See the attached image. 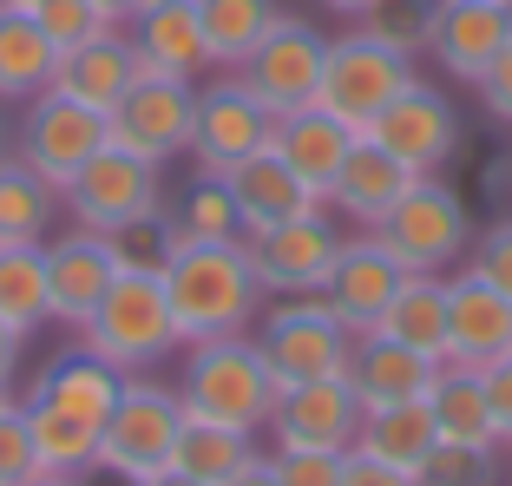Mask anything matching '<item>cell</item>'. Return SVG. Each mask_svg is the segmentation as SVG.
<instances>
[{
  "label": "cell",
  "mask_w": 512,
  "mask_h": 486,
  "mask_svg": "<svg viewBox=\"0 0 512 486\" xmlns=\"http://www.w3.org/2000/svg\"><path fill=\"white\" fill-rule=\"evenodd\" d=\"M165 303H171V316H178L184 349L256 329L263 283H256V270H250V250H243V243H184L178 237V250H171V263H165Z\"/></svg>",
  "instance_id": "6da1fadb"
},
{
  "label": "cell",
  "mask_w": 512,
  "mask_h": 486,
  "mask_svg": "<svg viewBox=\"0 0 512 486\" xmlns=\"http://www.w3.org/2000/svg\"><path fill=\"white\" fill-rule=\"evenodd\" d=\"M276 381L270 355L250 329L243 335H217V342H191L184 355V375H178V401L191 421H217V427H237V434H263L276 414Z\"/></svg>",
  "instance_id": "7a4b0ae2"
},
{
  "label": "cell",
  "mask_w": 512,
  "mask_h": 486,
  "mask_svg": "<svg viewBox=\"0 0 512 486\" xmlns=\"http://www.w3.org/2000/svg\"><path fill=\"white\" fill-rule=\"evenodd\" d=\"M73 335L92 355H106L112 368H125V375H151L171 349H184L178 316L165 303V276H145V270H119L106 303L92 309Z\"/></svg>",
  "instance_id": "3957f363"
},
{
  "label": "cell",
  "mask_w": 512,
  "mask_h": 486,
  "mask_svg": "<svg viewBox=\"0 0 512 486\" xmlns=\"http://www.w3.org/2000/svg\"><path fill=\"white\" fill-rule=\"evenodd\" d=\"M375 237L394 250V263H401L407 276H447V270L467 263L480 224H473L467 198H460L440 171H427V178H414L401 198H394V211L375 224Z\"/></svg>",
  "instance_id": "277c9868"
},
{
  "label": "cell",
  "mask_w": 512,
  "mask_h": 486,
  "mask_svg": "<svg viewBox=\"0 0 512 486\" xmlns=\"http://www.w3.org/2000/svg\"><path fill=\"white\" fill-rule=\"evenodd\" d=\"M256 342H263V355H270L283 388L348 375V355H355L348 322L335 316L322 296H276V303L263 309V322H256Z\"/></svg>",
  "instance_id": "5b68a950"
},
{
  "label": "cell",
  "mask_w": 512,
  "mask_h": 486,
  "mask_svg": "<svg viewBox=\"0 0 512 486\" xmlns=\"http://www.w3.org/2000/svg\"><path fill=\"white\" fill-rule=\"evenodd\" d=\"M414 79V66L394 53V46L368 40L362 27H348L329 40V53H322V79H316V106L329 112V119H342L348 132H362L381 119V106H388L394 92Z\"/></svg>",
  "instance_id": "8992f818"
},
{
  "label": "cell",
  "mask_w": 512,
  "mask_h": 486,
  "mask_svg": "<svg viewBox=\"0 0 512 486\" xmlns=\"http://www.w3.org/2000/svg\"><path fill=\"white\" fill-rule=\"evenodd\" d=\"M178 434H184L178 388H158V381L132 375L125 395H119V408H112L106 427H99V467L119 473V480H151V473L171 467Z\"/></svg>",
  "instance_id": "52a82bcc"
},
{
  "label": "cell",
  "mask_w": 512,
  "mask_h": 486,
  "mask_svg": "<svg viewBox=\"0 0 512 486\" xmlns=\"http://www.w3.org/2000/svg\"><path fill=\"white\" fill-rule=\"evenodd\" d=\"M112 145V125L106 112L92 106H73V99H60V92L46 86L40 99H27L20 106V132H14V158L27 171H40L53 191H66V184L79 178V171L92 165V158Z\"/></svg>",
  "instance_id": "ba28073f"
},
{
  "label": "cell",
  "mask_w": 512,
  "mask_h": 486,
  "mask_svg": "<svg viewBox=\"0 0 512 486\" xmlns=\"http://www.w3.org/2000/svg\"><path fill=\"white\" fill-rule=\"evenodd\" d=\"M60 198H66L79 230H106L112 237V230L138 224V217L165 211V165H151V158L125 152V145H106Z\"/></svg>",
  "instance_id": "9c48e42d"
},
{
  "label": "cell",
  "mask_w": 512,
  "mask_h": 486,
  "mask_svg": "<svg viewBox=\"0 0 512 486\" xmlns=\"http://www.w3.org/2000/svg\"><path fill=\"white\" fill-rule=\"evenodd\" d=\"M112 145L151 158V165H171V158H191V132H197V79H158L138 73L132 92L106 112Z\"/></svg>",
  "instance_id": "30bf717a"
},
{
  "label": "cell",
  "mask_w": 512,
  "mask_h": 486,
  "mask_svg": "<svg viewBox=\"0 0 512 486\" xmlns=\"http://www.w3.org/2000/svg\"><path fill=\"white\" fill-rule=\"evenodd\" d=\"M243 250H250V270L263 283V296H322V283L335 270V250H342V230L329 224V204H316V211L289 217V224L243 237Z\"/></svg>",
  "instance_id": "8fae6325"
},
{
  "label": "cell",
  "mask_w": 512,
  "mask_h": 486,
  "mask_svg": "<svg viewBox=\"0 0 512 486\" xmlns=\"http://www.w3.org/2000/svg\"><path fill=\"white\" fill-rule=\"evenodd\" d=\"M270 138H276V112L263 106L237 73L197 92V132H191V165L197 171L230 178V171L250 165L256 152H270Z\"/></svg>",
  "instance_id": "7c38bea8"
},
{
  "label": "cell",
  "mask_w": 512,
  "mask_h": 486,
  "mask_svg": "<svg viewBox=\"0 0 512 486\" xmlns=\"http://www.w3.org/2000/svg\"><path fill=\"white\" fill-rule=\"evenodd\" d=\"M368 138H375L388 158H401L414 178H427V171L453 165V152H460L467 132H460V112H453L447 92L427 86V79H407L388 106H381V119L368 125Z\"/></svg>",
  "instance_id": "4fadbf2b"
},
{
  "label": "cell",
  "mask_w": 512,
  "mask_h": 486,
  "mask_svg": "<svg viewBox=\"0 0 512 486\" xmlns=\"http://www.w3.org/2000/svg\"><path fill=\"white\" fill-rule=\"evenodd\" d=\"M322 53H329V33L309 27L302 14H283L270 27V40L256 46L250 60L237 66V79L263 99V106L276 112V119H289V112L316 106V79H322Z\"/></svg>",
  "instance_id": "5bb4252c"
},
{
  "label": "cell",
  "mask_w": 512,
  "mask_h": 486,
  "mask_svg": "<svg viewBox=\"0 0 512 486\" xmlns=\"http://www.w3.org/2000/svg\"><path fill=\"white\" fill-rule=\"evenodd\" d=\"M407 270L394 263V250L375 237V230H355V237H342V250H335V270L329 283H322V303L335 309V316L348 322V335L362 342V335L381 329V316H388V303L401 296Z\"/></svg>",
  "instance_id": "9a60e30c"
},
{
  "label": "cell",
  "mask_w": 512,
  "mask_h": 486,
  "mask_svg": "<svg viewBox=\"0 0 512 486\" xmlns=\"http://www.w3.org/2000/svg\"><path fill=\"white\" fill-rule=\"evenodd\" d=\"M362 434V401L348 388V375L329 381H296L276 395L270 414V441L276 447H316V454H348Z\"/></svg>",
  "instance_id": "2e32d148"
},
{
  "label": "cell",
  "mask_w": 512,
  "mask_h": 486,
  "mask_svg": "<svg viewBox=\"0 0 512 486\" xmlns=\"http://www.w3.org/2000/svg\"><path fill=\"white\" fill-rule=\"evenodd\" d=\"M119 283V257H112L106 230H66L46 243V289H53V322L79 329L92 309L106 303V289Z\"/></svg>",
  "instance_id": "e0dca14e"
},
{
  "label": "cell",
  "mask_w": 512,
  "mask_h": 486,
  "mask_svg": "<svg viewBox=\"0 0 512 486\" xmlns=\"http://www.w3.org/2000/svg\"><path fill=\"white\" fill-rule=\"evenodd\" d=\"M512 355V296H499L480 276H447V362L453 368H493Z\"/></svg>",
  "instance_id": "ac0fdd59"
},
{
  "label": "cell",
  "mask_w": 512,
  "mask_h": 486,
  "mask_svg": "<svg viewBox=\"0 0 512 486\" xmlns=\"http://www.w3.org/2000/svg\"><path fill=\"white\" fill-rule=\"evenodd\" d=\"M132 33V53H138V73H158V79H197L211 60V40H204V20H197V0H178V7H138L125 20Z\"/></svg>",
  "instance_id": "d6986e66"
},
{
  "label": "cell",
  "mask_w": 512,
  "mask_h": 486,
  "mask_svg": "<svg viewBox=\"0 0 512 486\" xmlns=\"http://www.w3.org/2000/svg\"><path fill=\"white\" fill-rule=\"evenodd\" d=\"M506 40H512V7H486V0H440L427 53H434L440 73H453V79H467V86H473V79L499 60V46H506Z\"/></svg>",
  "instance_id": "ffe728a7"
},
{
  "label": "cell",
  "mask_w": 512,
  "mask_h": 486,
  "mask_svg": "<svg viewBox=\"0 0 512 486\" xmlns=\"http://www.w3.org/2000/svg\"><path fill=\"white\" fill-rule=\"evenodd\" d=\"M132 79H138V53H132L125 27L92 33L86 46L60 53V66H53V92L73 99V106H92V112H112L132 92Z\"/></svg>",
  "instance_id": "44dd1931"
},
{
  "label": "cell",
  "mask_w": 512,
  "mask_h": 486,
  "mask_svg": "<svg viewBox=\"0 0 512 486\" xmlns=\"http://www.w3.org/2000/svg\"><path fill=\"white\" fill-rule=\"evenodd\" d=\"M355 145H362V132H348V125L329 119L322 106H302V112H289V119H276V138H270V152L283 158L322 204H329V191H335V178H342Z\"/></svg>",
  "instance_id": "7402d4cb"
},
{
  "label": "cell",
  "mask_w": 512,
  "mask_h": 486,
  "mask_svg": "<svg viewBox=\"0 0 512 486\" xmlns=\"http://www.w3.org/2000/svg\"><path fill=\"white\" fill-rule=\"evenodd\" d=\"M125 381H132L125 368H112L106 355H92L86 342H73V349H60L33 375V401H53V408L79 414V421L106 427V414L119 408V395H125Z\"/></svg>",
  "instance_id": "603a6c76"
},
{
  "label": "cell",
  "mask_w": 512,
  "mask_h": 486,
  "mask_svg": "<svg viewBox=\"0 0 512 486\" xmlns=\"http://www.w3.org/2000/svg\"><path fill=\"white\" fill-rule=\"evenodd\" d=\"M440 362H427V355L401 349L394 335H362L355 342V355H348V388H355V401L362 408H401V401H427V388H434Z\"/></svg>",
  "instance_id": "cb8c5ba5"
},
{
  "label": "cell",
  "mask_w": 512,
  "mask_h": 486,
  "mask_svg": "<svg viewBox=\"0 0 512 486\" xmlns=\"http://www.w3.org/2000/svg\"><path fill=\"white\" fill-rule=\"evenodd\" d=\"M224 184H230V198H237L243 237H256V230H270V224H289V217H302V211H316V204H322L276 152H256L250 165H237Z\"/></svg>",
  "instance_id": "d4e9b609"
},
{
  "label": "cell",
  "mask_w": 512,
  "mask_h": 486,
  "mask_svg": "<svg viewBox=\"0 0 512 486\" xmlns=\"http://www.w3.org/2000/svg\"><path fill=\"white\" fill-rule=\"evenodd\" d=\"M407 184H414V171H407L401 158H388L375 138H362V145L348 152V165H342V178H335V191H329V211L348 217L355 230H375L381 217L394 211V198H401Z\"/></svg>",
  "instance_id": "484cf974"
},
{
  "label": "cell",
  "mask_w": 512,
  "mask_h": 486,
  "mask_svg": "<svg viewBox=\"0 0 512 486\" xmlns=\"http://www.w3.org/2000/svg\"><path fill=\"white\" fill-rule=\"evenodd\" d=\"M440 447V427L427 414V401H401V408H362V434H355V454L381 460V467L421 473V460Z\"/></svg>",
  "instance_id": "4316f807"
},
{
  "label": "cell",
  "mask_w": 512,
  "mask_h": 486,
  "mask_svg": "<svg viewBox=\"0 0 512 486\" xmlns=\"http://www.w3.org/2000/svg\"><path fill=\"white\" fill-rule=\"evenodd\" d=\"M53 40L40 33L33 14H14V7H0V106H27L53 86Z\"/></svg>",
  "instance_id": "83f0119b"
},
{
  "label": "cell",
  "mask_w": 512,
  "mask_h": 486,
  "mask_svg": "<svg viewBox=\"0 0 512 486\" xmlns=\"http://www.w3.org/2000/svg\"><path fill=\"white\" fill-rule=\"evenodd\" d=\"M427 414H434L440 441L499 447V427H493V401H486V381L473 375V368H453V362H440L434 388H427Z\"/></svg>",
  "instance_id": "f1b7e54d"
},
{
  "label": "cell",
  "mask_w": 512,
  "mask_h": 486,
  "mask_svg": "<svg viewBox=\"0 0 512 486\" xmlns=\"http://www.w3.org/2000/svg\"><path fill=\"white\" fill-rule=\"evenodd\" d=\"M381 335H394L427 362H447V276H407L381 316Z\"/></svg>",
  "instance_id": "f546056e"
},
{
  "label": "cell",
  "mask_w": 512,
  "mask_h": 486,
  "mask_svg": "<svg viewBox=\"0 0 512 486\" xmlns=\"http://www.w3.org/2000/svg\"><path fill=\"white\" fill-rule=\"evenodd\" d=\"M27 427H33L40 473H53V480H86V473L99 467V427L92 421H79V414L27 395Z\"/></svg>",
  "instance_id": "4dcf8cb0"
},
{
  "label": "cell",
  "mask_w": 512,
  "mask_h": 486,
  "mask_svg": "<svg viewBox=\"0 0 512 486\" xmlns=\"http://www.w3.org/2000/svg\"><path fill=\"white\" fill-rule=\"evenodd\" d=\"M197 20H204V40H211V60L237 73L256 46L270 40L283 7L276 0H197Z\"/></svg>",
  "instance_id": "1f68e13d"
},
{
  "label": "cell",
  "mask_w": 512,
  "mask_h": 486,
  "mask_svg": "<svg viewBox=\"0 0 512 486\" xmlns=\"http://www.w3.org/2000/svg\"><path fill=\"white\" fill-rule=\"evenodd\" d=\"M0 316L20 335L53 322V289H46V243H0Z\"/></svg>",
  "instance_id": "d6a6232c"
},
{
  "label": "cell",
  "mask_w": 512,
  "mask_h": 486,
  "mask_svg": "<svg viewBox=\"0 0 512 486\" xmlns=\"http://www.w3.org/2000/svg\"><path fill=\"white\" fill-rule=\"evenodd\" d=\"M53 211H60V191L14 152H0V243H46Z\"/></svg>",
  "instance_id": "836d02e7"
},
{
  "label": "cell",
  "mask_w": 512,
  "mask_h": 486,
  "mask_svg": "<svg viewBox=\"0 0 512 486\" xmlns=\"http://www.w3.org/2000/svg\"><path fill=\"white\" fill-rule=\"evenodd\" d=\"M250 454H256V434H237V427L191 421V414H184V434H178V454H171V467L191 473V480H204V486H224Z\"/></svg>",
  "instance_id": "e575fe53"
},
{
  "label": "cell",
  "mask_w": 512,
  "mask_h": 486,
  "mask_svg": "<svg viewBox=\"0 0 512 486\" xmlns=\"http://www.w3.org/2000/svg\"><path fill=\"white\" fill-rule=\"evenodd\" d=\"M178 237L184 243H243V217H237V198H230V184L211 178V171H197L191 191L178 204Z\"/></svg>",
  "instance_id": "d590c367"
},
{
  "label": "cell",
  "mask_w": 512,
  "mask_h": 486,
  "mask_svg": "<svg viewBox=\"0 0 512 486\" xmlns=\"http://www.w3.org/2000/svg\"><path fill=\"white\" fill-rule=\"evenodd\" d=\"M434 14H440V0H368L362 14H355V27H362L368 40L394 46L401 60H414V53H427V40H434Z\"/></svg>",
  "instance_id": "8d00e7d4"
},
{
  "label": "cell",
  "mask_w": 512,
  "mask_h": 486,
  "mask_svg": "<svg viewBox=\"0 0 512 486\" xmlns=\"http://www.w3.org/2000/svg\"><path fill=\"white\" fill-rule=\"evenodd\" d=\"M414 486H499V447H467V441H440L421 460Z\"/></svg>",
  "instance_id": "74e56055"
},
{
  "label": "cell",
  "mask_w": 512,
  "mask_h": 486,
  "mask_svg": "<svg viewBox=\"0 0 512 486\" xmlns=\"http://www.w3.org/2000/svg\"><path fill=\"white\" fill-rule=\"evenodd\" d=\"M171 250H178V224H171L165 211H158V217H138V224H125V230H112V257H119V270L165 276Z\"/></svg>",
  "instance_id": "f35d334b"
},
{
  "label": "cell",
  "mask_w": 512,
  "mask_h": 486,
  "mask_svg": "<svg viewBox=\"0 0 512 486\" xmlns=\"http://www.w3.org/2000/svg\"><path fill=\"white\" fill-rule=\"evenodd\" d=\"M40 480V454H33L27 401L0 395V486H33Z\"/></svg>",
  "instance_id": "ab89813d"
},
{
  "label": "cell",
  "mask_w": 512,
  "mask_h": 486,
  "mask_svg": "<svg viewBox=\"0 0 512 486\" xmlns=\"http://www.w3.org/2000/svg\"><path fill=\"white\" fill-rule=\"evenodd\" d=\"M33 20H40V33L53 40V53H73V46H86L92 33L112 27L92 0H40V7H33Z\"/></svg>",
  "instance_id": "60d3db41"
},
{
  "label": "cell",
  "mask_w": 512,
  "mask_h": 486,
  "mask_svg": "<svg viewBox=\"0 0 512 486\" xmlns=\"http://www.w3.org/2000/svg\"><path fill=\"white\" fill-rule=\"evenodd\" d=\"M467 270L480 276V283H493L499 296H512V217H499V224H486L480 237H473Z\"/></svg>",
  "instance_id": "b9f144b4"
},
{
  "label": "cell",
  "mask_w": 512,
  "mask_h": 486,
  "mask_svg": "<svg viewBox=\"0 0 512 486\" xmlns=\"http://www.w3.org/2000/svg\"><path fill=\"white\" fill-rule=\"evenodd\" d=\"M270 467L276 486H342V454H316V447H276Z\"/></svg>",
  "instance_id": "7bdbcfd3"
},
{
  "label": "cell",
  "mask_w": 512,
  "mask_h": 486,
  "mask_svg": "<svg viewBox=\"0 0 512 486\" xmlns=\"http://www.w3.org/2000/svg\"><path fill=\"white\" fill-rule=\"evenodd\" d=\"M473 86H480V106H486V119H493V125H506V132H512V40L499 46V60L486 66V73L473 79Z\"/></svg>",
  "instance_id": "ee69618b"
},
{
  "label": "cell",
  "mask_w": 512,
  "mask_h": 486,
  "mask_svg": "<svg viewBox=\"0 0 512 486\" xmlns=\"http://www.w3.org/2000/svg\"><path fill=\"white\" fill-rule=\"evenodd\" d=\"M486 381V401H493V427H499V447H512V355L493 368H480Z\"/></svg>",
  "instance_id": "f6af8a7d"
},
{
  "label": "cell",
  "mask_w": 512,
  "mask_h": 486,
  "mask_svg": "<svg viewBox=\"0 0 512 486\" xmlns=\"http://www.w3.org/2000/svg\"><path fill=\"white\" fill-rule=\"evenodd\" d=\"M342 486H414V473L381 467V460H368V454L348 447V454H342Z\"/></svg>",
  "instance_id": "bcb514c9"
},
{
  "label": "cell",
  "mask_w": 512,
  "mask_h": 486,
  "mask_svg": "<svg viewBox=\"0 0 512 486\" xmlns=\"http://www.w3.org/2000/svg\"><path fill=\"white\" fill-rule=\"evenodd\" d=\"M20 342H27V335L0 316V388H7V381H14V368H20Z\"/></svg>",
  "instance_id": "7dc6e473"
},
{
  "label": "cell",
  "mask_w": 512,
  "mask_h": 486,
  "mask_svg": "<svg viewBox=\"0 0 512 486\" xmlns=\"http://www.w3.org/2000/svg\"><path fill=\"white\" fill-rule=\"evenodd\" d=\"M224 486H276V467H270V454H250L237 473H230Z\"/></svg>",
  "instance_id": "c3c4849f"
},
{
  "label": "cell",
  "mask_w": 512,
  "mask_h": 486,
  "mask_svg": "<svg viewBox=\"0 0 512 486\" xmlns=\"http://www.w3.org/2000/svg\"><path fill=\"white\" fill-rule=\"evenodd\" d=\"M92 7H99V14L112 20V27H125V20L138 14V0H92Z\"/></svg>",
  "instance_id": "681fc988"
},
{
  "label": "cell",
  "mask_w": 512,
  "mask_h": 486,
  "mask_svg": "<svg viewBox=\"0 0 512 486\" xmlns=\"http://www.w3.org/2000/svg\"><path fill=\"white\" fill-rule=\"evenodd\" d=\"M138 486H204V480H191V473H178V467H165V473H151V480H138Z\"/></svg>",
  "instance_id": "f907efd6"
},
{
  "label": "cell",
  "mask_w": 512,
  "mask_h": 486,
  "mask_svg": "<svg viewBox=\"0 0 512 486\" xmlns=\"http://www.w3.org/2000/svg\"><path fill=\"white\" fill-rule=\"evenodd\" d=\"M322 7H329V14H362L368 0H322Z\"/></svg>",
  "instance_id": "816d5d0a"
},
{
  "label": "cell",
  "mask_w": 512,
  "mask_h": 486,
  "mask_svg": "<svg viewBox=\"0 0 512 486\" xmlns=\"http://www.w3.org/2000/svg\"><path fill=\"white\" fill-rule=\"evenodd\" d=\"M0 7H14V14H33V7H40V0H0Z\"/></svg>",
  "instance_id": "f5cc1de1"
},
{
  "label": "cell",
  "mask_w": 512,
  "mask_h": 486,
  "mask_svg": "<svg viewBox=\"0 0 512 486\" xmlns=\"http://www.w3.org/2000/svg\"><path fill=\"white\" fill-rule=\"evenodd\" d=\"M33 486H79V480H53V473H40V480H33Z\"/></svg>",
  "instance_id": "db71d44e"
},
{
  "label": "cell",
  "mask_w": 512,
  "mask_h": 486,
  "mask_svg": "<svg viewBox=\"0 0 512 486\" xmlns=\"http://www.w3.org/2000/svg\"><path fill=\"white\" fill-rule=\"evenodd\" d=\"M138 7H178V0H138Z\"/></svg>",
  "instance_id": "11a10c76"
},
{
  "label": "cell",
  "mask_w": 512,
  "mask_h": 486,
  "mask_svg": "<svg viewBox=\"0 0 512 486\" xmlns=\"http://www.w3.org/2000/svg\"><path fill=\"white\" fill-rule=\"evenodd\" d=\"M486 7H512V0H486Z\"/></svg>",
  "instance_id": "9f6ffc18"
},
{
  "label": "cell",
  "mask_w": 512,
  "mask_h": 486,
  "mask_svg": "<svg viewBox=\"0 0 512 486\" xmlns=\"http://www.w3.org/2000/svg\"><path fill=\"white\" fill-rule=\"evenodd\" d=\"M0 395H7V388H0Z\"/></svg>",
  "instance_id": "6f0895ef"
}]
</instances>
